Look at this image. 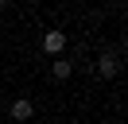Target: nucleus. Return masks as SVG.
Masks as SVG:
<instances>
[{
	"label": "nucleus",
	"instance_id": "obj_1",
	"mask_svg": "<svg viewBox=\"0 0 128 124\" xmlns=\"http://www.w3.org/2000/svg\"><path fill=\"white\" fill-rule=\"evenodd\" d=\"M66 46V31H43V50L50 54V58H58Z\"/></svg>",
	"mask_w": 128,
	"mask_h": 124
},
{
	"label": "nucleus",
	"instance_id": "obj_2",
	"mask_svg": "<svg viewBox=\"0 0 128 124\" xmlns=\"http://www.w3.org/2000/svg\"><path fill=\"white\" fill-rule=\"evenodd\" d=\"M8 112H12V120H20V124H24V120H31V116H35V105H31L27 97H16V101L8 105Z\"/></svg>",
	"mask_w": 128,
	"mask_h": 124
},
{
	"label": "nucleus",
	"instance_id": "obj_3",
	"mask_svg": "<svg viewBox=\"0 0 128 124\" xmlns=\"http://www.w3.org/2000/svg\"><path fill=\"white\" fill-rule=\"evenodd\" d=\"M116 70H120L116 54H101V58H97V74L101 78H116Z\"/></svg>",
	"mask_w": 128,
	"mask_h": 124
},
{
	"label": "nucleus",
	"instance_id": "obj_4",
	"mask_svg": "<svg viewBox=\"0 0 128 124\" xmlns=\"http://www.w3.org/2000/svg\"><path fill=\"white\" fill-rule=\"evenodd\" d=\"M50 74H54V78H70V74H74V62H66V58H54Z\"/></svg>",
	"mask_w": 128,
	"mask_h": 124
}]
</instances>
